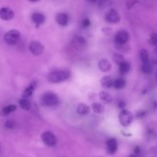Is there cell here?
<instances>
[{"label": "cell", "instance_id": "6da1fadb", "mask_svg": "<svg viewBox=\"0 0 157 157\" xmlns=\"http://www.w3.org/2000/svg\"><path fill=\"white\" fill-rule=\"evenodd\" d=\"M70 75L71 72L67 70H56L49 73L47 78L50 82L59 83L68 79Z\"/></svg>", "mask_w": 157, "mask_h": 157}, {"label": "cell", "instance_id": "7a4b0ae2", "mask_svg": "<svg viewBox=\"0 0 157 157\" xmlns=\"http://www.w3.org/2000/svg\"><path fill=\"white\" fill-rule=\"evenodd\" d=\"M59 98L58 96L53 92L47 91L41 97L42 104L47 107L56 106L59 104Z\"/></svg>", "mask_w": 157, "mask_h": 157}, {"label": "cell", "instance_id": "3957f363", "mask_svg": "<svg viewBox=\"0 0 157 157\" xmlns=\"http://www.w3.org/2000/svg\"><path fill=\"white\" fill-rule=\"evenodd\" d=\"M20 37L21 34L16 29H12L4 34V39L7 44L12 45L17 44L20 41Z\"/></svg>", "mask_w": 157, "mask_h": 157}, {"label": "cell", "instance_id": "277c9868", "mask_svg": "<svg viewBox=\"0 0 157 157\" xmlns=\"http://www.w3.org/2000/svg\"><path fill=\"white\" fill-rule=\"evenodd\" d=\"M120 123L123 126H129L133 121V115L131 111L127 109L122 110L118 115Z\"/></svg>", "mask_w": 157, "mask_h": 157}, {"label": "cell", "instance_id": "5b68a950", "mask_svg": "<svg viewBox=\"0 0 157 157\" xmlns=\"http://www.w3.org/2000/svg\"><path fill=\"white\" fill-rule=\"evenodd\" d=\"M41 139L43 142L48 147L55 146L56 144V138L55 136L50 131L44 132L41 135Z\"/></svg>", "mask_w": 157, "mask_h": 157}, {"label": "cell", "instance_id": "8992f818", "mask_svg": "<svg viewBox=\"0 0 157 157\" xmlns=\"http://www.w3.org/2000/svg\"><path fill=\"white\" fill-rule=\"evenodd\" d=\"M29 50L33 55L39 56L43 53L44 47L41 42L37 40H33L29 44Z\"/></svg>", "mask_w": 157, "mask_h": 157}, {"label": "cell", "instance_id": "52a82bcc", "mask_svg": "<svg viewBox=\"0 0 157 157\" xmlns=\"http://www.w3.org/2000/svg\"><path fill=\"white\" fill-rule=\"evenodd\" d=\"M105 19L109 23H117L120 21V16L115 9H111L106 13Z\"/></svg>", "mask_w": 157, "mask_h": 157}, {"label": "cell", "instance_id": "ba28073f", "mask_svg": "<svg viewBox=\"0 0 157 157\" xmlns=\"http://www.w3.org/2000/svg\"><path fill=\"white\" fill-rule=\"evenodd\" d=\"M129 39V33L124 29L118 31L115 37V42L117 44H126Z\"/></svg>", "mask_w": 157, "mask_h": 157}, {"label": "cell", "instance_id": "9c48e42d", "mask_svg": "<svg viewBox=\"0 0 157 157\" xmlns=\"http://www.w3.org/2000/svg\"><path fill=\"white\" fill-rule=\"evenodd\" d=\"M14 17L13 11L9 7H2L0 9V18L4 20H10Z\"/></svg>", "mask_w": 157, "mask_h": 157}, {"label": "cell", "instance_id": "30bf717a", "mask_svg": "<svg viewBox=\"0 0 157 157\" xmlns=\"http://www.w3.org/2000/svg\"><path fill=\"white\" fill-rule=\"evenodd\" d=\"M106 146L108 153L110 155H113L117 150L118 144L117 140L115 138L108 139L106 142Z\"/></svg>", "mask_w": 157, "mask_h": 157}, {"label": "cell", "instance_id": "8fae6325", "mask_svg": "<svg viewBox=\"0 0 157 157\" xmlns=\"http://www.w3.org/2000/svg\"><path fill=\"white\" fill-rule=\"evenodd\" d=\"M98 67L101 72H107L110 71L112 68V64L108 59L102 58L98 63Z\"/></svg>", "mask_w": 157, "mask_h": 157}, {"label": "cell", "instance_id": "7c38bea8", "mask_svg": "<svg viewBox=\"0 0 157 157\" xmlns=\"http://www.w3.org/2000/svg\"><path fill=\"white\" fill-rule=\"evenodd\" d=\"M36 86H37L36 81L34 80L32 82H31L30 85L27 88H26V89L22 93V94H21L22 98L27 99L29 97H30L33 94V93L35 90V88H36Z\"/></svg>", "mask_w": 157, "mask_h": 157}, {"label": "cell", "instance_id": "4fadbf2b", "mask_svg": "<svg viewBox=\"0 0 157 157\" xmlns=\"http://www.w3.org/2000/svg\"><path fill=\"white\" fill-rule=\"evenodd\" d=\"M99 97L101 101L104 104H110L113 101V97L105 91H101L99 93Z\"/></svg>", "mask_w": 157, "mask_h": 157}, {"label": "cell", "instance_id": "5bb4252c", "mask_svg": "<svg viewBox=\"0 0 157 157\" xmlns=\"http://www.w3.org/2000/svg\"><path fill=\"white\" fill-rule=\"evenodd\" d=\"M56 20L57 23L61 26H66L69 21L68 15L65 13H59L56 17Z\"/></svg>", "mask_w": 157, "mask_h": 157}, {"label": "cell", "instance_id": "9a60e30c", "mask_svg": "<svg viewBox=\"0 0 157 157\" xmlns=\"http://www.w3.org/2000/svg\"><path fill=\"white\" fill-rule=\"evenodd\" d=\"M101 85L104 88H109L113 86V80L111 77L106 75L103 77L100 80Z\"/></svg>", "mask_w": 157, "mask_h": 157}, {"label": "cell", "instance_id": "2e32d148", "mask_svg": "<svg viewBox=\"0 0 157 157\" xmlns=\"http://www.w3.org/2000/svg\"><path fill=\"white\" fill-rule=\"evenodd\" d=\"M76 110L78 114L81 115H85L89 113L90 110V107L88 105L84 103H80L77 105Z\"/></svg>", "mask_w": 157, "mask_h": 157}, {"label": "cell", "instance_id": "e0dca14e", "mask_svg": "<svg viewBox=\"0 0 157 157\" xmlns=\"http://www.w3.org/2000/svg\"><path fill=\"white\" fill-rule=\"evenodd\" d=\"M32 20L36 25L42 24L45 21V16L40 12H36L32 15Z\"/></svg>", "mask_w": 157, "mask_h": 157}, {"label": "cell", "instance_id": "ac0fdd59", "mask_svg": "<svg viewBox=\"0 0 157 157\" xmlns=\"http://www.w3.org/2000/svg\"><path fill=\"white\" fill-rule=\"evenodd\" d=\"M17 109V106L14 104H11L4 107L0 112L1 116H6L10 114L11 112L15 111Z\"/></svg>", "mask_w": 157, "mask_h": 157}, {"label": "cell", "instance_id": "d6986e66", "mask_svg": "<svg viewBox=\"0 0 157 157\" xmlns=\"http://www.w3.org/2000/svg\"><path fill=\"white\" fill-rule=\"evenodd\" d=\"M115 48L120 53H126L129 52L130 50V47L129 46L127 43L126 44H115Z\"/></svg>", "mask_w": 157, "mask_h": 157}, {"label": "cell", "instance_id": "ffe728a7", "mask_svg": "<svg viewBox=\"0 0 157 157\" xmlns=\"http://www.w3.org/2000/svg\"><path fill=\"white\" fill-rule=\"evenodd\" d=\"M131 69V64L128 61H124L119 65V72L121 74H126L129 72Z\"/></svg>", "mask_w": 157, "mask_h": 157}, {"label": "cell", "instance_id": "44dd1931", "mask_svg": "<svg viewBox=\"0 0 157 157\" xmlns=\"http://www.w3.org/2000/svg\"><path fill=\"white\" fill-rule=\"evenodd\" d=\"M126 85V80L123 78H118L113 81V86L117 90L123 89Z\"/></svg>", "mask_w": 157, "mask_h": 157}, {"label": "cell", "instance_id": "7402d4cb", "mask_svg": "<svg viewBox=\"0 0 157 157\" xmlns=\"http://www.w3.org/2000/svg\"><path fill=\"white\" fill-rule=\"evenodd\" d=\"M112 59L113 62L116 64H118V66L121 64L122 63L125 61L124 58L123 56V55L120 53H114L112 55Z\"/></svg>", "mask_w": 157, "mask_h": 157}, {"label": "cell", "instance_id": "603a6c76", "mask_svg": "<svg viewBox=\"0 0 157 157\" xmlns=\"http://www.w3.org/2000/svg\"><path fill=\"white\" fill-rule=\"evenodd\" d=\"M91 108L94 112L100 114L104 112V105L99 102H94L91 105Z\"/></svg>", "mask_w": 157, "mask_h": 157}, {"label": "cell", "instance_id": "cb8c5ba5", "mask_svg": "<svg viewBox=\"0 0 157 157\" xmlns=\"http://www.w3.org/2000/svg\"><path fill=\"white\" fill-rule=\"evenodd\" d=\"M18 103L21 108L24 110H29L31 108V103L28 99L22 98L19 99Z\"/></svg>", "mask_w": 157, "mask_h": 157}, {"label": "cell", "instance_id": "d4e9b609", "mask_svg": "<svg viewBox=\"0 0 157 157\" xmlns=\"http://www.w3.org/2000/svg\"><path fill=\"white\" fill-rule=\"evenodd\" d=\"M142 71L145 74H150L153 71V66L148 61L145 63H142Z\"/></svg>", "mask_w": 157, "mask_h": 157}, {"label": "cell", "instance_id": "484cf974", "mask_svg": "<svg viewBox=\"0 0 157 157\" xmlns=\"http://www.w3.org/2000/svg\"><path fill=\"white\" fill-rule=\"evenodd\" d=\"M140 58L142 61V63H145L148 62V53L146 49H142L140 52Z\"/></svg>", "mask_w": 157, "mask_h": 157}, {"label": "cell", "instance_id": "4316f807", "mask_svg": "<svg viewBox=\"0 0 157 157\" xmlns=\"http://www.w3.org/2000/svg\"><path fill=\"white\" fill-rule=\"evenodd\" d=\"M75 44H77V45L81 47V46L85 45L86 44V41L83 37L79 36V37H77L75 39Z\"/></svg>", "mask_w": 157, "mask_h": 157}, {"label": "cell", "instance_id": "83f0119b", "mask_svg": "<svg viewBox=\"0 0 157 157\" xmlns=\"http://www.w3.org/2000/svg\"><path fill=\"white\" fill-rule=\"evenodd\" d=\"M149 42L151 45H157V33L154 32L151 34L149 39Z\"/></svg>", "mask_w": 157, "mask_h": 157}, {"label": "cell", "instance_id": "f1b7e54d", "mask_svg": "<svg viewBox=\"0 0 157 157\" xmlns=\"http://www.w3.org/2000/svg\"><path fill=\"white\" fill-rule=\"evenodd\" d=\"M5 127L7 129H13L16 126V123L13 120H9L5 123Z\"/></svg>", "mask_w": 157, "mask_h": 157}, {"label": "cell", "instance_id": "f546056e", "mask_svg": "<svg viewBox=\"0 0 157 157\" xmlns=\"http://www.w3.org/2000/svg\"><path fill=\"white\" fill-rule=\"evenodd\" d=\"M146 114H147V112L145 110H140L136 112V116L137 118L141 119V118H143L146 115Z\"/></svg>", "mask_w": 157, "mask_h": 157}, {"label": "cell", "instance_id": "4dcf8cb0", "mask_svg": "<svg viewBox=\"0 0 157 157\" xmlns=\"http://www.w3.org/2000/svg\"><path fill=\"white\" fill-rule=\"evenodd\" d=\"M137 2H138L137 1H128L126 3V7L127 9H129L132 7H133Z\"/></svg>", "mask_w": 157, "mask_h": 157}, {"label": "cell", "instance_id": "1f68e13d", "mask_svg": "<svg viewBox=\"0 0 157 157\" xmlns=\"http://www.w3.org/2000/svg\"><path fill=\"white\" fill-rule=\"evenodd\" d=\"M90 21L88 18H85L83 21H82V25L83 27H88V26H90Z\"/></svg>", "mask_w": 157, "mask_h": 157}, {"label": "cell", "instance_id": "d6a6232c", "mask_svg": "<svg viewBox=\"0 0 157 157\" xmlns=\"http://www.w3.org/2000/svg\"><path fill=\"white\" fill-rule=\"evenodd\" d=\"M125 107H126V103L124 101H120L118 102V107L119 109H121V110H122L124 109Z\"/></svg>", "mask_w": 157, "mask_h": 157}, {"label": "cell", "instance_id": "836d02e7", "mask_svg": "<svg viewBox=\"0 0 157 157\" xmlns=\"http://www.w3.org/2000/svg\"><path fill=\"white\" fill-rule=\"evenodd\" d=\"M102 31H103L105 34H110V33H111L112 29H111L110 28H107V27H106V28H102Z\"/></svg>", "mask_w": 157, "mask_h": 157}, {"label": "cell", "instance_id": "e575fe53", "mask_svg": "<svg viewBox=\"0 0 157 157\" xmlns=\"http://www.w3.org/2000/svg\"><path fill=\"white\" fill-rule=\"evenodd\" d=\"M134 154H136V155H139L140 151V148L139 147V146H136L135 147V148L134 149Z\"/></svg>", "mask_w": 157, "mask_h": 157}, {"label": "cell", "instance_id": "d590c367", "mask_svg": "<svg viewBox=\"0 0 157 157\" xmlns=\"http://www.w3.org/2000/svg\"><path fill=\"white\" fill-rule=\"evenodd\" d=\"M129 157H139V156H138V155H136V154H132V155H131Z\"/></svg>", "mask_w": 157, "mask_h": 157}, {"label": "cell", "instance_id": "8d00e7d4", "mask_svg": "<svg viewBox=\"0 0 157 157\" xmlns=\"http://www.w3.org/2000/svg\"><path fill=\"white\" fill-rule=\"evenodd\" d=\"M155 78H156V82H157V70H156V73H155Z\"/></svg>", "mask_w": 157, "mask_h": 157}]
</instances>
